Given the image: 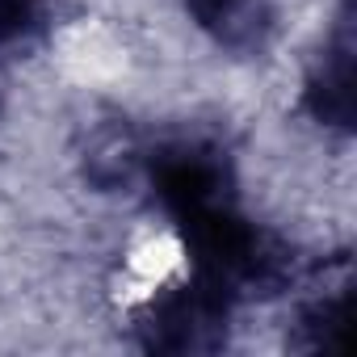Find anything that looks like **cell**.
Segmentation results:
<instances>
[{"instance_id":"7","label":"cell","mask_w":357,"mask_h":357,"mask_svg":"<svg viewBox=\"0 0 357 357\" xmlns=\"http://www.w3.org/2000/svg\"><path fill=\"white\" fill-rule=\"evenodd\" d=\"M0 109H5V93H0Z\"/></svg>"},{"instance_id":"4","label":"cell","mask_w":357,"mask_h":357,"mask_svg":"<svg viewBox=\"0 0 357 357\" xmlns=\"http://www.w3.org/2000/svg\"><path fill=\"white\" fill-rule=\"evenodd\" d=\"M185 13L227 51H261L273 34V0H185Z\"/></svg>"},{"instance_id":"5","label":"cell","mask_w":357,"mask_h":357,"mask_svg":"<svg viewBox=\"0 0 357 357\" xmlns=\"http://www.w3.org/2000/svg\"><path fill=\"white\" fill-rule=\"evenodd\" d=\"M349 324V269L340 265L336 278L324 273V282H311L298 298L294 315V349H336L344 340Z\"/></svg>"},{"instance_id":"1","label":"cell","mask_w":357,"mask_h":357,"mask_svg":"<svg viewBox=\"0 0 357 357\" xmlns=\"http://www.w3.org/2000/svg\"><path fill=\"white\" fill-rule=\"evenodd\" d=\"M151 194L168 211V219L181 227H194L236 202V168L227 151L211 139H168L155 151L143 155Z\"/></svg>"},{"instance_id":"3","label":"cell","mask_w":357,"mask_h":357,"mask_svg":"<svg viewBox=\"0 0 357 357\" xmlns=\"http://www.w3.org/2000/svg\"><path fill=\"white\" fill-rule=\"evenodd\" d=\"M303 109L332 130L353 126V13L349 5L340 9L332 34L324 38L319 59L311 63L303 80Z\"/></svg>"},{"instance_id":"2","label":"cell","mask_w":357,"mask_h":357,"mask_svg":"<svg viewBox=\"0 0 357 357\" xmlns=\"http://www.w3.org/2000/svg\"><path fill=\"white\" fill-rule=\"evenodd\" d=\"M231 307L236 303L211 278L190 269L185 278H168V282H160L155 290L143 294V303L135 311V328H139L147 349L206 353V349L223 344Z\"/></svg>"},{"instance_id":"6","label":"cell","mask_w":357,"mask_h":357,"mask_svg":"<svg viewBox=\"0 0 357 357\" xmlns=\"http://www.w3.org/2000/svg\"><path fill=\"white\" fill-rule=\"evenodd\" d=\"M51 30V0H0V59L26 55Z\"/></svg>"}]
</instances>
